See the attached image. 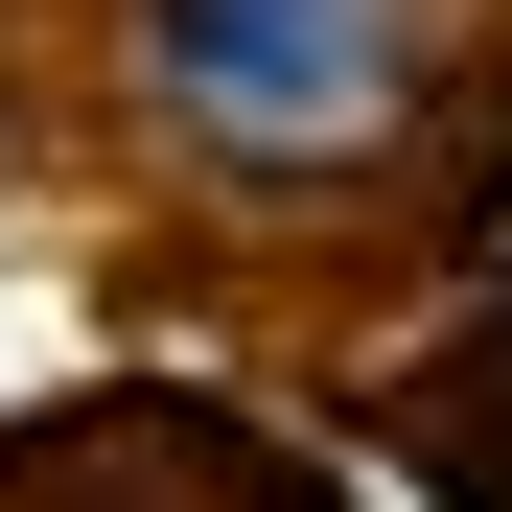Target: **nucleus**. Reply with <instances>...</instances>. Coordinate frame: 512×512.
<instances>
[{"mask_svg":"<svg viewBox=\"0 0 512 512\" xmlns=\"http://www.w3.org/2000/svg\"><path fill=\"white\" fill-rule=\"evenodd\" d=\"M140 70H163V117H187V140H233V163H326V140L396 117L419 0H140Z\"/></svg>","mask_w":512,"mask_h":512,"instance_id":"nucleus-1","label":"nucleus"}]
</instances>
